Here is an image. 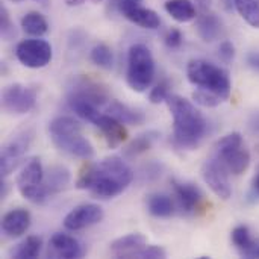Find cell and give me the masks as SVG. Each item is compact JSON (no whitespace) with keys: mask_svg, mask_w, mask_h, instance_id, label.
<instances>
[{"mask_svg":"<svg viewBox=\"0 0 259 259\" xmlns=\"http://www.w3.org/2000/svg\"><path fill=\"white\" fill-rule=\"evenodd\" d=\"M165 102L173 115L175 144L179 149H196L203 140L208 129L205 117L194 106V103L181 96H168Z\"/></svg>","mask_w":259,"mask_h":259,"instance_id":"obj_1","label":"cell"},{"mask_svg":"<svg viewBox=\"0 0 259 259\" xmlns=\"http://www.w3.org/2000/svg\"><path fill=\"white\" fill-rule=\"evenodd\" d=\"M134 181V171L118 156H109L94 164L90 191L97 199H112L121 194Z\"/></svg>","mask_w":259,"mask_h":259,"instance_id":"obj_2","label":"cell"},{"mask_svg":"<svg viewBox=\"0 0 259 259\" xmlns=\"http://www.w3.org/2000/svg\"><path fill=\"white\" fill-rule=\"evenodd\" d=\"M188 80L199 87L200 90H206L215 96H219L223 102L231 96V77L229 73L205 59H193L187 67Z\"/></svg>","mask_w":259,"mask_h":259,"instance_id":"obj_3","label":"cell"},{"mask_svg":"<svg viewBox=\"0 0 259 259\" xmlns=\"http://www.w3.org/2000/svg\"><path fill=\"white\" fill-rule=\"evenodd\" d=\"M155 77V59L152 52L144 44H134L127 53V73L126 80L131 90L144 93Z\"/></svg>","mask_w":259,"mask_h":259,"instance_id":"obj_4","label":"cell"},{"mask_svg":"<svg viewBox=\"0 0 259 259\" xmlns=\"http://www.w3.org/2000/svg\"><path fill=\"white\" fill-rule=\"evenodd\" d=\"M214 153L232 175H243L250 165V152L246 149L243 137L238 132H232L219 140Z\"/></svg>","mask_w":259,"mask_h":259,"instance_id":"obj_5","label":"cell"},{"mask_svg":"<svg viewBox=\"0 0 259 259\" xmlns=\"http://www.w3.org/2000/svg\"><path fill=\"white\" fill-rule=\"evenodd\" d=\"M17 188L26 200L35 205H44L49 200L50 194L44 185V170L39 159L33 158L26 162L17 178Z\"/></svg>","mask_w":259,"mask_h":259,"instance_id":"obj_6","label":"cell"},{"mask_svg":"<svg viewBox=\"0 0 259 259\" xmlns=\"http://www.w3.org/2000/svg\"><path fill=\"white\" fill-rule=\"evenodd\" d=\"M33 140V131L26 127L18 132H15L2 147V155H0V170L2 176L6 178L9 176L20 164L21 158L26 155L29 150L30 144Z\"/></svg>","mask_w":259,"mask_h":259,"instance_id":"obj_7","label":"cell"},{"mask_svg":"<svg viewBox=\"0 0 259 259\" xmlns=\"http://www.w3.org/2000/svg\"><path fill=\"white\" fill-rule=\"evenodd\" d=\"M15 56L27 68H42L50 64L53 50L50 42L35 36L20 41L15 47Z\"/></svg>","mask_w":259,"mask_h":259,"instance_id":"obj_8","label":"cell"},{"mask_svg":"<svg viewBox=\"0 0 259 259\" xmlns=\"http://www.w3.org/2000/svg\"><path fill=\"white\" fill-rule=\"evenodd\" d=\"M36 90L21 83H11L2 93V106L8 114L23 115L33 109Z\"/></svg>","mask_w":259,"mask_h":259,"instance_id":"obj_9","label":"cell"},{"mask_svg":"<svg viewBox=\"0 0 259 259\" xmlns=\"http://www.w3.org/2000/svg\"><path fill=\"white\" fill-rule=\"evenodd\" d=\"M202 178H203L205 184L211 188V191L217 197H220L223 200H228L232 196V187H231V182H229L228 168L215 156L211 158V159H206L203 162V165H202Z\"/></svg>","mask_w":259,"mask_h":259,"instance_id":"obj_10","label":"cell"},{"mask_svg":"<svg viewBox=\"0 0 259 259\" xmlns=\"http://www.w3.org/2000/svg\"><path fill=\"white\" fill-rule=\"evenodd\" d=\"M50 138L59 150H62L71 156H76V158H80L85 161H88L94 156V147L82 135V131H73V132L62 134V135H52Z\"/></svg>","mask_w":259,"mask_h":259,"instance_id":"obj_11","label":"cell"},{"mask_svg":"<svg viewBox=\"0 0 259 259\" xmlns=\"http://www.w3.org/2000/svg\"><path fill=\"white\" fill-rule=\"evenodd\" d=\"M105 217L103 209L94 203H83L73 208L64 219V228L68 231H82L100 223Z\"/></svg>","mask_w":259,"mask_h":259,"instance_id":"obj_12","label":"cell"},{"mask_svg":"<svg viewBox=\"0 0 259 259\" xmlns=\"http://www.w3.org/2000/svg\"><path fill=\"white\" fill-rule=\"evenodd\" d=\"M68 96H76L80 99H85L88 102L96 103L97 106H102L109 100V94L105 87L100 83L91 80L90 77H76L73 80V85L70 87Z\"/></svg>","mask_w":259,"mask_h":259,"instance_id":"obj_13","label":"cell"},{"mask_svg":"<svg viewBox=\"0 0 259 259\" xmlns=\"http://www.w3.org/2000/svg\"><path fill=\"white\" fill-rule=\"evenodd\" d=\"M94 124L103 134L109 149H117L127 140V129L124 124L109 114H100Z\"/></svg>","mask_w":259,"mask_h":259,"instance_id":"obj_14","label":"cell"},{"mask_svg":"<svg viewBox=\"0 0 259 259\" xmlns=\"http://www.w3.org/2000/svg\"><path fill=\"white\" fill-rule=\"evenodd\" d=\"M49 255L55 258L76 259L83 255V249L74 237L67 234H55L49 241Z\"/></svg>","mask_w":259,"mask_h":259,"instance_id":"obj_15","label":"cell"},{"mask_svg":"<svg viewBox=\"0 0 259 259\" xmlns=\"http://www.w3.org/2000/svg\"><path fill=\"white\" fill-rule=\"evenodd\" d=\"M175 194L178 197V202L182 208L184 212H196L200 208V203L203 200V194L199 190V187L188 184V182H181L178 179H171Z\"/></svg>","mask_w":259,"mask_h":259,"instance_id":"obj_16","label":"cell"},{"mask_svg":"<svg viewBox=\"0 0 259 259\" xmlns=\"http://www.w3.org/2000/svg\"><path fill=\"white\" fill-rule=\"evenodd\" d=\"M30 226V214L27 209L23 208H15L6 212L2 219V229L3 232L11 237V238H18Z\"/></svg>","mask_w":259,"mask_h":259,"instance_id":"obj_17","label":"cell"},{"mask_svg":"<svg viewBox=\"0 0 259 259\" xmlns=\"http://www.w3.org/2000/svg\"><path fill=\"white\" fill-rule=\"evenodd\" d=\"M147 240L143 234H129L111 243V253L117 258H134V255L146 246Z\"/></svg>","mask_w":259,"mask_h":259,"instance_id":"obj_18","label":"cell"},{"mask_svg":"<svg viewBox=\"0 0 259 259\" xmlns=\"http://www.w3.org/2000/svg\"><path fill=\"white\" fill-rule=\"evenodd\" d=\"M196 29L199 36L206 41V42H212L214 39H217L222 32H223V21L220 20V17L214 12H200V15H197L196 20Z\"/></svg>","mask_w":259,"mask_h":259,"instance_id":"obj_19","label":"cell"},{"mask_svg":"<svg viewBox=\"0 0 259 259\" xmlns=\"http://www.w3.org/2000/svg\"><path fill=\"white\" fill-rule=\"evenodd\" d=\"M71 181L70 170L62 165H52L44 171V185L50 196L64 191Z\"/></svg>","mask_w":259,"mask_h":259,"instance_id":"obj_20","label":"cell"},{"mask_svg":"<svg viewBox=\"0 0 259 259\" xmlns=\"http://www.w3.org/2000/svg\"><path fill=\"white\" fill-rule=\"evenodd\" d=\"M164 8L178 23H188L197 18V8L193 0H167Z\"/></svg>","mask_w":259,"mask_h":259,"instance_id":"obj_21","label":"cell"},{"mask_svg":"<svg viewBox=\"0 0 259 259\" xmlns=\"http://www.w3.org/2000/svg\"><path fill=\"white\" fill-rule=\"evenodd\" d=\"M108 114L115 117L118 121H121L123 124H143L146 117L143 112L118 102V100H111L108 105Z\"/></svg>","mask_w":259,"mask_h":259,"instance_id":"obj_22","label":"cell"},{"mask_svg":"<svg viewBox=\"0 0 259 259\" xmlns=\"http://www.w3.org/2000/svg\"><path fill=\"white\" fill-rule=\"evenodd\" d=\"M158 138H159V134H158L156 131H147V132L138 135L135 140H132V141L126 146L123 155H124L126 158H129V159H134V158H137V156L146 153L149 149H152V146L156 143Z\"/></svg>","mask_w":259,"mask_h":259,"instance_id":"obj_23","label":"cell"},{"mask_svg":"<svg viewBox=\"0 0 259 259\" xmlns=\"http://www.w3.org/2000/svg\"><path fill=\"white\" fill-rule=\"evenodd\" d=\"M129 21H132L134 24L143 27V29H156L161 24V18L159 15L149 9V8H143V6H137L132 11H129L124 15Z\"/></svg>","mask_w":259,"mask_h":259,"instance_id":"obj_24","label":"cell"},{"mask_svg":"<svg viewBox=\"0 0 259 259\" xmlns=\"http://www.w3.org/2000/svg\"><path fill=\"white\" fill-rule=\"evenodd\" d=\"M68 105L71 108V111L80 117L82 120L85 121H90V123H96V120L100 117V111H99V106L93 102H88L85 99H80V97H76V96H68Z\"/></svg>","mask_w":259,"mask_h":259,"instance_id":"obj_25","label":"cell"},{"mask_svg":"<svg viewBox=\"0 0 259 259\" xmlns=\"http://www.w3.org/2000/svg\"><path fill=\"white\" fill-rule=\"evenodd\" d=\"M147 209L153 217L167 219L175 212V205L167 194H150L147 197Z\"/></svg>","mask_w":259,"mask_h":259,"instance_id":"obj_26","label":"cell"},{"mask_svg":"<svg viewBox=\"0 0 259 259\" xmlns=\"http://www.w3.org/2000/svg\"><path fill=\"white\" fill-rule=\"evenodd\" d=\"M232 243L243 255L252 256L256 252V241L253 240L250 229L244 225L237 226L232 231Z\"/></svg>","mask_w":259,"mask_h":259,"instance_id":"obj_27","label":"cell"},{"mask_svg":"<svg viewBox=\"0 0 259 259\" xmlns=\"http://www.w3.org/2000/svg\"><path fill=\"white\" fill-rule=\"evenodd\" d=\"M21 27L30 36H42L49 30L47 20L36 11H30L21 18Z\"/></svg>","mask_w":259,"mask_h":259,"instance_id":"obj_28","label":"cell"},{"mask_svg":"<svg viewBox=\"0 0 259 259\" xmlns=\"http://www.w3.org/2000/svg\"><path fill=\"white\" fill-rule=\"evenodd\" d=\"M41 249H42V240L36 235H30L26 240H23L11 252V255L17 259H33L39 256Z\"/></svg>","mask_w":259,"mask_h":259,"instance_id":"obj_29","label":"cell"},{"mask_svg":"<svg viewBox=\"0 0 259 259\" xmlns=\"http://www.w3.org/2000/svg\"><path fill=\"white\" fill-rule=\"evenodd\" d=\"M234 6L247 24L259 29V0H234Z\"/></svg>","mask_w":259,"mask_h":259,"instance_id":"obj_30","label":"cell"},{"mask_svg":"<svg viewBox=\"0 0 259 259\" xmlns=\"http://www.w3.org/2000/svg\"><path fill=\"white\" fill-rule=\"evenodd\" d=\"M91 62L103 70H111L114 67V53L106 44H97L90 53Z\"/></svg>","mask_w":259,"mask_h":259,"instance_id":"obj_31","label":"cell"},{"mask_svg":"<svg viewBox=\"0 0 259 259\" xmlns=\"http://www.w3.org/2000/svg\"><path fill=\"white\" fill-rule=\"evenodd\" d=\"M193 100L197 105L205 106V108H215L223 102L219 96H215V94H212V93H209L206 90H200V88H197L193 93Z\"/></svg>","mask_w":259,"mask_h":259,"instance_id":"obj_32","label":"cell"},{"mask_svg":"<svg viewBox=\"0 0 259 259\" xmlns=\"http://www.w3.org/2000/svg\"><path fill=\"white\" fill-rule=\"evenodd\" d=\"M0 32H2V38L5 41H9V39H12L17 35L15 26L12 24L9 12H8V9L5 6L0 8Z\"/></svg>","mask_w":259,"mask_h":259,"instance_id":"obj_33","label":"cell"},{"mask_svg":"<svg viewBox=\"0 0 259 259\" xmlns=\"http://www.w3.org/2000/svg\"><path fill=\"white\" fill-rule=\"evenodd\" d=\"M168 91H170V83H168L167 80L159 82L155 88H152V91H150V94H149L150 103L158 105V103H161V102H165L167 97L170 96Z\"/></svg>","mask_w":259,"mask_h":259,"instance_id":"obj_34","label":"cell"},{"mask_svg":"<svg viewBox=\"0 0 259 259\" xmlns=\"http://www.w3.org/2000/svg\"><path fill=\"white\" fill-rule=\"evenodd\" d=\"M93 171H94V164H90V162L80 168L77 181H76V187L79 190H90L91 182H93Z\"/></svg>","mask_w":259,"mask_h":259,"instance_id":"obj_35","label":"cell"},{"mask_svg":"<svg viewBox=\"0 0 259 259\" xmlns=\"http://www.w3.org/2000/svg\"><path fill=\"white\" fill-rule=\"evenodd\" d=\"M167 256L165 249L159 247V246H144L143 249H140L134 258H141V259H162Z\"/></svg>","mask_w":259,"mask_h":259,"instance_id":"obj_36","label":"cell"},{"mask_svg":"<svg viewBox=\"0 0 259 259\" xmlns=\"http://www.w3.org/2000/svg\"><path fill=\"white\" fill-rule=\"evenodd\" d=\"M219 56L225 64H231L235 59V46L231 41H223L219 47Z\"/></svg>","mask_w":259,"mask_h":259,"instance_id":"obj_37","label":"cell"},{"mask_svg":"<svg viewBox=\"0 0 259 259\" xmlns=\"http://www.w3.org/2000/svg\"><path fill=\"white\" fill-rule=\"evenodd\" d=\"M162 171V165L158 162H149L141 168V176L144 178V181H155L161 176Z\"/></svg>","mask_w":259,"mask_h":259,"instance_id":"obj_38","label":"cell"},{"mask_svg":"<svg viewBox=\"0 0 259 259\" xmlns=\"http://www.w3.org/2000/svg\"><path fill=\"white\" fill-rule=\"evenodd\" d=\"M182 39H184V36H182V33H181L179 29H170V30L167 32V35H165V44H167V47H170V49H178V47H181Z\"/></svg>","mask_w":259,"mask_h":259,"instance_id":"obj_39","label":"cell"},{"mask_svg":"<svg viewBox=\"0 0 259 259\" xmlns=\"http://www.w3.org/2000/svg\"><path fill=\"white\" fill-rule=\"evenodd\" d=\"M143 0H114V5L117 8L118 12H121L123 15H126L129 11H132L137 6H141Z\"/></svg>","mask_w":259,"mask_h":259,"instance_id":"obj_40","label":"cell"},{"mask_svg":"<svg viewBox=\"0 0 259 259\" xmlns=\"http://www.w3.org/2000/svg\"><path fill=\"white\" fill-rule=\"evenodd\" d=\"M247 64L250 68H253L255 71L259 73V52H253L247 55Z\"/></svg>","mask_w":259,"mask_h":259,"instance_id":"obj_41","label":"cell"},{"mask_svg":"<svg viewBox=\"0 0 259 259\" xmlns=\"http://www.w3.org/2000/svg\"><path fill=\"white\" fill-rule=\"evenodd\" d=\"M200 12H209L212 8V0H193Z\"/></svg>","mask_w":259,"mask_h":259,"instance_id":"obj_42","label":"cell"},{"mask_svg":"<svg viewBox=\"0 0 259 259\" xmlns=\"http://www.w3.org/2000/svg\"><path fill=\"white\" fill-rule=\"evenodd\" d=\"M222 3H223V6L228 9V11H232L235 6H234V0H222Z\"/></svg>","mask_w":259,"mask_h":259,"instance_id":"obj_43","label":"cell"},{"mask_svg":"<svg viewBox=\"0 0 259 259\" xmlns=\"http://www.w3.org/2000/svg\"><path fill=\"white\" fill-rule=\"evenodd\" d=\"M85 0H65V3L68 5V6H79V5H82Z\"/></svg>","mask_w":259,"mask_h":259,"instance_id":"obj_44","label":"cell"},{"mask_svg":"<svg viewBox=\"0 0 259 259\" xmlns=\"http://www.w3.org/2000/svg\"><path fill=\"white\" fill-rule=\"evenodd\" d=\"M253 190L259 194V173L256 175V178L253 179Z\"/></svg>","mask_w":259,"mask_h":259,"instance_id":"obj_45","label":"cell"},{"mask_svg":"<svg viewBox=\"0 0 259 259\" xmlns=\"http://www.w3.org/2000/svg\"><path fill=\"white\" fill-rule=\"evenodd\" d=\"M35 3H39L41 6H47L50 3V0H33Z\"/></svg>","mask_w":259,"mask_h":259,"instance_id":"obj_46","label":"cell"},{"mask_svg":"<svg viewBox=\"0 0 259 259\" xmlns=\"http://www.w3.org/2000/svg\"><path fill=\"white\" fill-rule=\"evenodd\" d=\"M11 2H14V3H18V2H23V0H11Z\"/></svg>","mask_w":259,"mask_h":259,"instance_id":"obj_47","label":"cell"},{"mask_svg":"<svg viewBox=\"0 0 259 259\" xmlns=\"http://www.w3.org/2000/svg\"><path fill=\"white\" fill-rule=\"evenodd\" d=\"M93 3H99V2H102V0H91Z\"/></svg>","mask_w":259,"mask_h":259,"instance_id":"obj_48","label":"cell"},{"mask_svg":"<svg viewBox=\"0 0 259 259\" xmlns=\"http://www.w3.org/2000/svg\"><path fill=\"white\" fill-rule=\"evenodd\" d=\"M258 253H259V252H258Z\"/></svg>","mask_w":259,"mask_h":259,"instance_id":"obj_49","label":"cell"}]
</instances>
